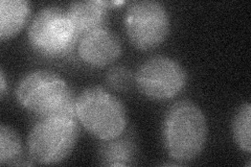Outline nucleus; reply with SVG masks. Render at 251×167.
Here are the masks:
<instances>
[{
    "mask_svg": "<svg viewBox=\"0 0 251 167\" xmlns=\"http://www.w3.org/2000/svg\"><path fill=\"white\" fill-rule=\"evenodd\" d=\"M125 133V132H124ZM111 140H103L99 148V158L101 165L105 166H131L134 165L137 158V144L134 133L127 134Z\"/></svg>",
    "mask_w": 251,
    "mask_h": 167,
    "instance_id": "obj_10",
    "label": "nucleus"
},
{
    "mask_svg": "<svg viewBox=\"0 0 251 167\" xmlns=\"http://www.w3.org/2000/svg\"><path fill=\"white\" fill-rule=\"evenodd\" d=\"M30 15V4L25 0L0 1V38L10 39L25 27Z\"/></svg>",
    "mask_w": 251,
    "mask_h": 167,
    "instance_id": "obj_11",
    "label": "nucleus"
},
{
    "mask_svg": "<svg viewBox=\"0 0 251 167\" xmlns=\"http://www.w3.org/2000/svg\"><path fill=\"white\" fill-rule=\"evenodd\" d=\"M162 138L172 159L181 163L195 160L207 138L206 119L201 109L190 100L174 103L164 117Z\"/></svg>",
    "mask_w": 251,
    "mask_h": 167,
    "instance_id": "obj_1",
    "label": "nucleus"
},
{
    "mask_svg": "<svg viewBox=\"0 0 251 167\" xmlns=\"http://www.w3.org/2000/svg\"><path fill=\"white\" fill-rule=\"evenodd\" d=\"M122 53L120 38L107 26L83 35L77 41V54L91 67L103 68L115 62Z\"/></svg>",
    "mask_w": 251,
    "mask_h": 167,
    "instance_id": "obj_8",
    "label": "nucleus"
},
{
    "mask_svg": "<svg viewBox=\"0 0 251 167\" xmlns=\"http://www.w3.org/2000/svg\"><path fill=\"white\" fill-rule=\"evenodd\" d=\"M251 106L245 103L240 107L232 121L233 138L239 147L250 154L251 152Z\"/></svg>",
    "mask_w": 251,
    "mask_h": 167,
    "instance_id": "obj_13",
    "label": "nucleus"
},
{
    "mask_svg": "<svg viewBox=\"0 0 251 167\" xmlns=\"http://www.w3.org/2000/svg\"><path fill=\"white\" fill-rule=\"evenodd\" d=\"M16 96L23 108L38 117L76 116L74 91L61 76L49 70H35L23 76Z\"/></svg>",
    "mask_w": 251,
    "mask_h": 167,
    "instance_id": "obj_2",
    "label": "nucleus"
},
{
    "mask_svg": "<svg viewBox=\"0 0 251 167\" xmlns=\"http://www.w3.org/2000/svg\"><path fill=\"white\" fill-rule=\"evenodd\" d=\"M78 135L80 122L76 116L39 117L28 134L29 156L38 164H58L73 152Z\"/></svg>",
    "mask_w": 251,
    "mask_h": 167,
    "instance_id": "obj_4",
    "label": "nucleus"
},
{
    "mask_svg": "<svg viewBox=\"0 0 251 167\" xmlns=\"http://www.w3.org/2000/svg\"><path fill=\"white\" fill-rule=\"evenodd\" d=\"M106 82L114 90L126 91L133 84V74L124 66H115L106 74Z\"/></svg>",
    "mask_w": 251,
    "mask_h": 167,
    "instance_id": "obj_14",
    "label": "nucleus"
},
{
    "mask_svg": "<svg viewBox=\"0 0 251 167\" xmlns=\"http://www.w3.org/2000/svg\"><path fill=\"white\" fill-rule=\"evenodd\" d=\"M75 113L78 122L101 141L121 136L127 128L124 103L101 87H90L80 93L75 99Z\"/></svg>",
    "mask_w": 251,
    "mask_h": 167,
    "instance_id": "obj_3",
    "label": "nucleus"
},
{
    "mask_svg": "<svg viewBox=\"0 0 251 167\" xmlns=\"http://www.w3.org/2000/svg\"><path fill=\"white\" fill-rule=\"evenodd\" d=\"M110 2L101 0L75 1L69 4L67 13L78 38L88 31L106 26Z\"/></svg>",
    "mask_w": 251,
    "mask_h": 167,
    "instance_id": "obj_9",
    "label": "nucleus"
},
{
    "mask_svg": "<svg viewBox=\"0 0 251 167\" xmlns=\"http://www.w3.org/2000/svg\"><path fill=\"white\" fill-rule=\"evenodd\" d=\"M22 155V143L11 126H0V164H18Z\"/></svg>",
    "mask_w": 251,
    "mask_h": 167,
    "instance_id": "obj_12",
    "label": "nucleus"
},
{
    "mask_svg": "<svg viewBox=\"0 0 251 167\" xmlns=\"http://www.w3.org/2000/svg\"><path fill=\"white\" fill-rule=\"evenodd\" d=\"M187 74L175 60L156 55L144 62L135 74L138 90L155 100L174 98L186 86Z\"/></svg>",
    "mask_w": 251,
    "mask_h": 167,
    "instance_id": "obj_7",
    "label": "nucleus"
},
{
    "mask_svg": "<svg viewBox=\"0 0 251 167\" xmlns=\"http://www.w3.org/2000/svg\"><path fill=\"white\" fill-rule=\"evenodd\" d=\"M125 27L132 44L148 50L159 46L170 33V17L161 3L151 0L131 2L125 15Z\"/></svg>",
    "mask_w": 251,
    "mask_h": 167,
    "instance_id": "obj_6",
    "label": "nucleus"
},
{
    "mask_svg": "<svg viewBox=\"0 0 251 167\" xmlns=\"http://www.w3.org/2000/svg\"><path fill=\"white\" fill-rule=\"evenodd\" d=\"M5 87H6L5 76H4L3 69H1V72H0V95H1V97H3V95L5 93Z\"/></svg>",
    "mask_w": 251,
    "mask_h": 167,
    "instance_id": "obj_15",
    "label": "nucleus"
},
{
    "mask_svg": "<svg viewBox=\"0 0 251 167\" xmlns=\"http://www.w3.org/2000/svg\"><path fill=\"white\" fill-rule=\"evenodd\" d=\"M27 37L31 48L49 58L64 57L80 39L67 11L59 6L39 11L28 27Z\"/></svg>",
    "mask_w": 251,
    "mask_h": 167,
    "instance_id": "obj_5",
    "label": "nucleus"
}]
</instances>
